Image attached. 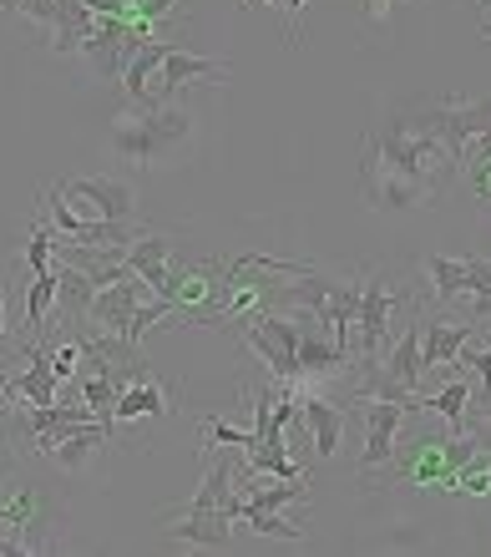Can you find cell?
Segmentation results:
<instances>
[{
  "label": "cell",
  "mask_w": 491,
  "mask_h": 557,
  "mask_svg": "<svg viewBox=\"0 0 491 557\" xmlns=\"http://www.w3.org/2000/svg\"><path fill=\"white\" fill-rule=\"evenodd\" d=\"M446 173H456V162L441 137L420 127L416 112H391L365 133L360 183L370 208H426Z\"/></svg>",
  "instance_id": "cell-1"
},
{
  "label": "cell",
  "mask_w": 491,
  "mask_h": 557,
  "mask_svg": "<svg viewBox=\"0 0 491 557\" xmlns=\"http://www.w3.org/2000/svg\"><path fill=\"white\" fill-rule=\"evenodd\" d=\"M229 492H238V486H233V461H229V451H218L213 467L202 471V486L193 492V502H183V507H173V512L162 517V522H168V537L193 543V547H213V553L233 547V532H229L233 517L223 512Z\"/></svg>",
  "instance_id": "cell-2"
},
{
  "label": "cell",
  "mask_w": 491,
  "mask_h": 557,
  "mask_svg": "<svg viewBox=\"0 0 491 557\" xmlns=\"http://www.w3.org/2000/svg\"><path fill=\"white\" fill-rule=\"evenodd\" d=\"M188 137V112L173 102H152V107H137V112H122L112 122V152L127 162H158L162 152L173 143Z\"/></svg>",
  "instance_id": "cell-3"
},
{
  "label": "cell",
  "mask_w": 491,
  "mask_h": 557,
  "mask_svg": "<svg viewBox=\"0 0 491 557\" xmlns=\"http://www.w3.org/2000/svg\"><path fill=\"white\" fill-rule=\"evenodd\" d=\"M426 284H431V299L462 305L471 324L491 320V264L487 259H446V253H431V259H426Z\"/></svg>",
  "instance_id": "cell-4"
},
{
  "label": "cell",
  "mask_w": 491,
  "mask_h": 557,
  "mask_svg": "<svg viewBox=\"0 0 491 557\" xmlns=\"http://www.w3.org/2000/svg\"><path fill=\"white\" fill-rule=\"evenodd\" d=\"M410 112L420 117V127H426V133H435L441 143H446L451 162H456V173H462L466 147L491 133V97H481V102L446 97V102H420V107H410Z\"/></svg>",
  "instance_id": "cell-5"
},
{
  "label": "cell",
  "mask_w": 491,
  "mask_h": 557,
  "mask_svg": "<svg viewBox=\"0 0 491 557\" xmlns=\"http://www.w3.org/2000/svg\"><path fill=\"white\" fill-rule=\"evenodd\" d=\"M248 350L263 355V366L274 370L279 385H299L304 370H299V320L294 314H274V309H263L254 314V324L244 330Z\"/></svg>",
  "instance_id": "cell-6"
},
{
  "label": "cell",
  "mask_w": 491,
  "mask_h": 557,
  "mask_svg": "<svg viewBox=\"0 0 491 557\" xmlns=\"http://www.w3.org/2000/svg\"><path fill=\"white\" fill-rule=\"evenodd\" d=\"M401 305H410V299H405V294H395L385 274L365 278L360 314H355V330H360V355H365V360H380V345H385V335H391V320H395V309H401Z\"/></svg>",
  "instance_id": "cell-7"
},
{
  "label": "cell",
  "mask_w": 491,
  "mask_h": 557,
  "mask_svg": "<svg viewBox=\"0 0 491 557\" xmlns=\"http://www.w3.org/2000/svg\"><path fill=\"white\" fill-rule=\"evenodd\" d=\"M360 411H365V451H360V476H370L376 467H385L395 456V436H401V425H405V406L401 400H360Z\"/></svg>",
  "instance_id": "cell-8"
},
{
  "label": "cell",
  "mask_w": 491,
  "mask_h": 557,
  "mask_svg": "<svg viewBox=\"0 0 491 557\" xmlns=\"http://www.w3.org/2000/svg\"><path fill=\"white\" fill-rule=\"evenodd\" d=\"M66 198H82L87 219H112V223H132L137 219V193L122 177H76V183H61Z\"/></svg>",
  "instance_id": "cell-9"
},
{
  "label": "cell",
  "mask_w": 491,
  "mask_h": 557,
  "mask_svg": "<svg viewBox=\"0 0 491 557\" xmlns=\"http://www.w3.org/2000/svg\"><path fill=\"white\" fill-rule=\"evenodd\" d=\"M147 299H158V294L147 289V278L122 274L116 284L97 289V299H91V314H87V320L97 324V330H116V335H127V324L137 320V309H143Z\"/></svg>",
  "instance_id": "cell-10"
},
{
  "label": "cell",
  "mask_w": 491,
  "mask_h": 557,
  "mask_svg": "<svg viewBox=\"0 0 491 557\" xmlns=\"http://www.w3.org/2000/svg\"><path fill=\"white\" fill-rule=\"evenodd\" d=\"M168 253H173V244H168V238L147 234V238H137V244H127V249H122V264H127L137 278H147V289L158 294V299H177L183 274H173V269H168Z\"/></svg>",
  "instance_id": "cell-11"
},
{
  "label": "cell",
  "mask_w": 491,
  "mask_h": 557,
  "mask_svg": "<svg viewBox=\"0 0 491 557\" xmlns=\"http://www.w3.org/2000/svg\"><path fill=\"white\" fill-rule=\"evenodd\" d=\"M202 76H208V82H229V61H208V57H193V51L173 46L168 61H162V72H158V91H152V102H173L188 82H202Z\"/></svg>",
  "instance_id": "cell-12"
},
{
  "label": "cell",
  "mask_w": 491,
  "mask_h": 557,
  "mask_svg": "<svg viewBox=\"0 0 491 557\" xmlns=\"http://www.w3.org/2000/svg\"><path fill=\"white\" fill-rule=\"evenodd\" d=\"M481 324H441V320H420V366H426V375L441 366H456V355L471 345V335H477Z\"/></svg>",
  "instance_id": "cell-13"
},
{
  "label": "cell",
  "mask_w": 491,
  "mask_h": 557,
  "mask_svg": "<svg viewBox=\"0 0 491 557\" xmlns=\"http://www.w3.org/2000/svg\"><path fill=\"white\" fill-rule=\"evenodd\" d=\"M57 385L61 381H57V370H51V350L26 339V375H15L5 396L26 400V406H57Z\"/></svg>",
  "instance_id": "cell-14"
},
{
  "label": "cell",
  "mask_w": 491,
  "mask_h": 557,
  "mask_svg": "<svg viewBox=\"0 0 491 557\" xmlns=\"http://www.w3.org/2000/svg\"><path fill=\"white\" fill-rule=\"evenodd\" d=\"M299 421L309 425V441H315L319 456L340 451V436H345V411L324 396H299Z\"/></svg>",
  "instance_id": "cell-15"
},
{
  "label": "cell",
  "mask_w": 491,
  "mask_h": 557,
  "mask_svg": "<svg viewBox=\"0 0 491 557\" xmlns=\"http://www.w3.org/2000/svg\"><path fill=\"white\" fill-rule=\"evenodd\" d=\"M168 391L158 385V375H137L116 391V421H143V416H168Z\"/></svg>",
  "instance_id": "cell-16"
},
{
  "label": "cell",
  "mask_w": 491,
  "mask_h": 557,
  "mask_svg": "<svg viewBox=\"0 0 491 557\" xmlns=\"http://www.w3.org/2000/svg\"><path fill=\"white\" fill-rule=\"evenodd\" d=\"M168 51H173L168 41H147L143 51H137V57H132L127 66H122V87H127V97H132L137 107H152V87H147V82H152V76L162 72Z\"/></svg>",
  "instance_id": "cell-17"
},
{
  "label": "cell",
  "mask_w": 491,
  "mask_h": 557,
  "mask_svg": "<svg viewBox=\"0 0 491 557\" xmlns=\"http://www.w3.org/2000/svg\"><path fill=\"white\" fill-rule=\"evenodd\" d=\"M380 366H385V375H391L401 391H410V396H416V391H420V375H426V366H420V320H410V330L395 339L391 360H380Z\"/></svg>",
  "instance_id": "cell-18"
},
{
  "label": "cell",
  "mask_w": 491,
  "mask_h": 557,
  "mask_svg": "<svg viewBox=\"0 0 491 557\" xmlns=\"http://www.w3.org/2000/svg\"><path fill=\"white\" fill-rule=\"evenodd\" d=\"M466 406H471V385L456 381V375H451V381L441 385L431 400H420V411H435V416H441L451 436H456V431H466Z\"/></svg>",
  "instance_id": "cell-19"
},
{
  "label": "cell",
  "mask_w": 491,
  "mask_h": 557,
  "mask_svg": "<svg viewBox=\"0 0 491 557\" xmlns=\"http://www.w3.org/2000/svg\"><path fill=\"white\" fill-rule=\"evenodd\" d=\"M57 289H61L57 269H46V274H30V294H26V335H41V330H46V314L57 309Z\"/></svg>",
  "instance_id": "cell-20"
},
{
  "label": "cell",
  "mask_w": 491,
  "mask_h": 557,
  "mask_svg": "<svg viewBox=\"0 0 491 557\" xmlns=\"http://www.w3.org/2000/svg\"><path fill=\"white\" fill-rule=\"evenodd\" d=\"M238 522H248L254 532H263V537H284V543H304V522H290L284 512H263V507H248L244 502V517Z\"/></svg>",
  "instance_id": "cell-21"
},
{
  "label": "cell",
  "mask_w": 491,
  "mask_h": 557,
  "mask_svg": "<svg viewBox=\"0 0 491 557\" xmlns=\"http://www.w3.org/2000/svg\"><path fill=\"white\" fill-rule=\"evenodd\" d=\"M462 173H466V183L477 188V198H491V133L477 137V143L466 147Z\"/></svg>",
  "instance_id": "cell-22"
},
{
  "label": "cell",
  "mask_w": 491,
  "mask_h": 557,
  "mask_svg": "<svg viewBox=\"0 0 491 557\" xmlns=\"http://www.w3.org/2000/svg\"><path fill=\"white\" fill-rule=\"evenodd\" d=\"M51 259H57V234H46V223H41V219H30L26 269H30V274H46V269H57Z\"/></svg>",
  "instance_id": "cell-23"
},
{
  "label": "cell",
  "mask_w": 491,
  "mask_h": 557,
  "mask_svg": "<svg viewBox=\"0 0 491 557\" xmlns=\"http://www.w3.org/2000/svg\"><path fill=\"white\" fill-rule=\"evenodd\" d=\"M202 441H218V446H244V451H254V446H259L254 425H248V431H238V425H229L223 416H208V421H202Z\"/></svg>",
  "instance_id": "cell-24"
},
{
  "label": "cell",
  "mask_w": 491,
  "mask_h": 557,
  "mask_svg": "<svg viewBox=\"0 0 491 557\" xmlns=\"http://www.w3.org/2000/svg\"><path fill=\"white\" fill-rule=\"evenodd\" d=\"M481 36L491 41V0H487V21H481Z\"/></svg>",
  "instance_id": "cell-25"
},
{
  "label": "cell",
  "mask_w": 491,
  "mask_h": 557,
  "mask_svg": "<svg viewBox=\"0 0 491 557\" xmlns=\"http://www.w3.org/2000/svg\"><path fill=\"white\" fill-rule=\"evenodd\" d=\"M0 320H5V284H0Z\"/></svg>",
  "instance_id": "cell-26"
}]
</instances>
